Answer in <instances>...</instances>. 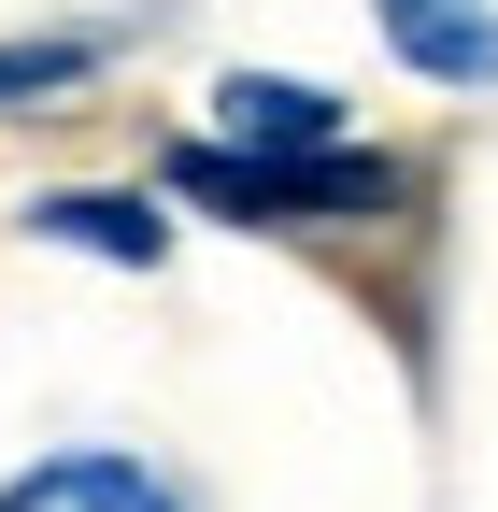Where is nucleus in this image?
<instances>
[{
    "mask_svg": "<svg viewBox=\"0 0 498 512\" xmlns=\"http://www.w3.org/2000/svg\"><path fill=\"white\" fill-rule=\"evenodd\" d=\"M171 200H214L228 228H328V214H385L399 171L356 143H299V157H242V143H185Z\"/></svg>",
    "mask_w": 498,
    "mask_h": 512,
    "instance_id": "obj_1",
    "label": "nucleus"
},
{
    "mask_svg": "<svg viewBox=\"0 0 498 512\" xmlns=\"http://www.w3.org/2000/svg\"><path fill=\"white\" fill-rule=\"evenodd\" d=\"M370 29L427 86H498V0H370Z\"/></svg>",
    "mask_w": 498,
    "mask_h": 512,
    "instance_id": "obj_2",
    "label": "nucleus"
},
{
    "mask_svg": "<svg viewBox=\"0 0 498 512\" xmlns=\"http://www.w3.org/2000/svg\"><path fill=\"white\" fill-rule=\"evenodd\" d=\"M214 143H242V157L342 143V100H328V86H299V72H228V86H214Z\"/></svg>",
    "mask_w": 498,
    "mask_h": 512,
    "instance_id": "obj_3",
    "label": "nucleus"
},
{
    "mask_svg": "<svg viewBox=\"0 0 498 512\" xmlns=\"http://www.w3.org/2000/svg\"><path fill=\"white\" fill-rule=\"evenodd\" d=\"M0 512H171V484L143 456H43L0 484Z\"/></svg>",
    "mask_w": 498,
    "mask_h": 512,
    "instance_id": "obj_4",
    "label": "nucleus"
},
{
    "mask_svg": "<svg viewBox=\"0 0 498 512\" xmlns=\"http://www.w3.org/2000/svg\"><path fill=\"white\" fill-rule=\"evenodd\" d=\"M29 228H43V242H86V256H129V271L171 242L157 200H100V185H72V200H29Z\"/></svg>",
    "mask_w": 498,
    "mask_h": 512,
    "instance_id": "obj_5",
    "label": "nucleus"
},
{
    "mask_svg": "<svg viewBox=\"0 0 498 512\" xmlns=\"http://www.w3.org/2000/svg\"><path fill=\"white\" fill-rule=\"evenodd\" d=\"M100 43H0V100H43V86H86Z\"/></svg>",
    "mask_w": 498,
    "mask_h": 512,
    "instance_id": "obj_6",
    "label": "nucleus"
}]
</instances>
